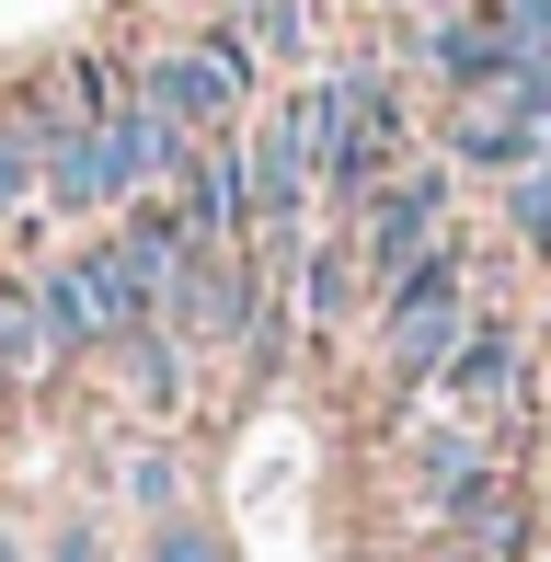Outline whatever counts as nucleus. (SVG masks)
<instances>
[{
    "instance_id": "f03ea898",
    "label": "nucleus",
    "mask_w": 551,
    "mask_h": 562,
    "mask_svg": "<svg viewBox=\"0 0 551 562\" xmlns=\"http://www.w3.org/2000/svg\"><path fill=\"white\" fill-rule=\"evenodd\" d=\"M35 299H46V334H58L69 356H115L138 322H161V299H149V276L115 252V229L81 241V252H58V265L35 276Z\"/></svg>"
},
{
    "instance_id": "dca6fc26",
    "label": "nucleus",
    "mask_w": 551,
    "mask_h": 562,
    "mask_svg": "<svg viewBox=\"0 0 551 562\" xmlns=\"http://www.w3.org/2000/svg\"><path fill=\"white\" fill-rule=\"evenodd\" d=\"M115 482H127V505H149V517L184 505V459H172V448H127V471H115Z\"/></svg>"
},
{
    "instance_id": "7ed1b4c3",
    "label": "nucleus",
    "mask_w": 551,
    "mask_h": 562,
    "mask_svg": "<svg viewBox=\"0 0 551 562\" xmlns=\"http://www.w3.org/2000/svg\"><path fill=\"white\" fill-rule=\"evenodd\" d=\"M391 172H403V104H391V81L380 69H334L322 81V207L357 218Z\"/></svg>"
},
{
    "instance_id": "4468645a",
    "label": "nucleus",
    "mask_w": 551,
    "mask_h": 562,
    "mask_svg": "<svg viewBox=\"0 0 551 562\" xmlns=\"http://www.w3.org/2000/svg\"><path fill=\"white\" fill-rule=\"evenodd\" d=\"M138 562H241V551L218 540L195 505H172V517H149V551H138Z\"/></svg>"
},
{
    "instance_id": "f3484780",
    "label": "nucleus",
    "mask_w": 551,
    "mask_h": 562,
    "mask_svg": "<svg viewBox=\"0 0 551 562\" xmlns=\"http://www.w3.org/2000/svg\"><path fill=\"white\" fill-rule=\"evenodd\" d=\"M46 562H115V551H104V528H81V517H69L58 540H46Z\"/></svg>"
},
{
    "instance_id": "aec40b11",
    "label": "nucleus",
    "mask_w": 551,
    "mask_h": 562,
    "mask_svg": "<svg viewBox=\"0 0 551 562\" xmlns=\"http://www.w3.org/2000/svg\"><path fill=\"white\" fill-rule=\"evenodd\" d=\"M425 12H471V0H425Z\"/></svg>"
},
{
    "instance_id": "20e7f679",
    "label": "nucleus",
    "mask_w": 551,
    "mask_h": 562,
    "mask_svg": "<svg viewBox=\"0 0 551 562\" xmlns=\"http://www.w3.org/2000/svg\"><path fill=\"white\" fill-rule=\"evenodd\" d=\"M254 58L265 46L241 35V23H218V35H195V46H161V58L138 69V92L161 115H184L195 138H230V126L254 115Z\"/></svg>"
},
{
    "instance_id": "39448f33",
    "label": "nucleus",
    "mask_w": 551,
    "mask_h": 562,
    "mask_svg": "<svg viewBox=\"0 0 551 562\" xmlns=\"http://www.w3.org/2000/svg\"><path fill=\"white\" fill-rule=\"evenodd\" d=\"M345 241H357L368 276H403L414 252H437V241H448V161H403V172H391V184L357 207V229H345Z\"/></svg>"
},
{
    "instance_id": "f257e3e1",
    "label": "nucleus",
    "mask_w": 551,
    "mask_h": 562,
    "mask_svg": "<svg viewBox=\"0 0 551 562\" xmlns=\"http://www.w3.org/2000/svg\"><path fill=\"white\" fill-rule=\"evenodd\" d=\"M471 265H460V241H437V252H414L403 276H380V368L403 379V391H437L448 379V356L471 345Z\"/></svg>"
},
{
    "instance_id": "9b49d317",
    "label": "nucleus",
    "mask_w": 551,
    "mask_h": 562,
    "mask_svg": "<svg viewBox=\"0 0 551 562\" xmlns=\"http://www.w3.org/2000/svg\"><path fill=\"white\" fill-rule=\"evenodd\" d=\"M115 379H127L138 414H184V391H195V345L172 334V322H138V334L115 345Z\"/></svg>"
},
{
    "instance_id": "9d476101",
    "label": "nucleus",
    "mask_w": 551,
    "mask_h": 562,
    "mask_svg": "<svg viewBox=\"0 0 551 562\" xmlns=\"http://www.w3.org/2000/svg\"><path fill=\"white\" fill-rule=\"evenodd\" d=\"M58 368H69V345L46 334L35 276H0V391H46Z\"/></svg>"
},
{
    "instance_id": "1a4fd4ad",
    "label": "nucleus",
    "mask_w": 551,
    "mask_h": 562,
    "mask_svg": "<svg viewBox=\"0 0 551 562\" xmlns=\"http://www.w3.org/2000/svg\"><path fill=\"white\" fill-rule=\"evenodd\" d=\"M403 459H414V482H425V494H437V517L471 494V482H494V448H483V425H460V414H414Z\"/></svg>"
},
{
    "instance_id": "ddd939ff",
    "label": "nucleus",
    "mask_w": 551,
    "mask_h": 562,
    "mask_svg": "<svg viewBox=\"0 0 551 562\" xmlns=\"http://www.w3.org/2000/svg\"><path fill=\"white\" fill-rule=\"evenodd\" d=\"M230 23L265 58H311V0H230Z\"/></svg>"
},
{
    "instance_id": "6ab92c4d",
    "label": "nucleus",
    "mask_w": 551,
    "mask_h": 562,
    "mask_svg": "<svg viewBox=\"0 0 551 562\" xmlns=\"http://www.w3.org/2000/svg\"><path fill=\"white\" fill-rule=\"evenodd\" d=\"M0 562H46V551H23V540H12V528H0Z\"/></svg>"
},
{
    "instance_id": "6e6552de",
    "label": "nucleus",
    "mask_w": 551,
    "mask_h": 562,
    "mask_svg": "<svg viewBox=\"0 0 551 562\" xmlns=\"http://www.w3.org/2000/svg\"><path fill=\"white\" fill-rule=\"evenodd\" d=\"M437 402L448 414H517V402H529V345H517V322H471V345L448 356Z\"/></svg>"
},
{
    "instance_id": "f8f14e48",
    "label": "nucleus",
    "mask_w": 551,
    "mask_h": 562,
    "mask_svg": "<svg viewBox=\"0 0 551 562\" xmlns=\"http://www.w3.org/2000/svg\"><path fill=\"white\" fill-rule=\"evenodd\" d=\"M368 288H380V276L357 265V241H311V252H299V311H311L322 334H334V322H357Z\"/></svg>"
},
{
    "instance_id": "a211bd4d",
    "label": "nucleus",
    "mask_w": 551,
    "mask_h": 562,
    "mask_svg": "<svg viewBox=\"0 0 551 562\" xmlns=\"http://www.w3.org/2000/svg\"><path fill=\"white\" fill-rule=\"evenodd\" d=\"M517 35H529V58L551 69V0H517Z\"/></svg>"
},
{
    "instance_id": "0eeeda50",
    "label": "nucleus",
    "mask_w": 551,
    "mask_h": 562,
    "mask_svg": "<svg viewBox=\"0 0 551 562\" xmlns=\"http://www.w3.org/2000/svg\"><path fill=\"white\" fill-rule=\"evenodd\" d=\"M172 207H184V229L207 252H230V241H254V172H241V138H207L184 161V184H172Z\"/></svg>"
},
{
    "instance_id": "2eb2a0df",
    "label": "nucleus",
    "mask_w": 551,
    "mask_h": 562,
    "mask_svg": "<svg viewBox=\"0 0 551 562\" xmlns=\"http://www.w3.org/2000/svg\"><path fill=\"white\" fill-rule=\"evenodd\" d=\"M506 229H517L529 252H551V149H540L529 172H506Z\"/></svg>"
},
{
    "instance_id": "423d86ee",
    "label": "nucleus",
    "mask_w": 551,
    "mask_h": 562,
    "mask_svg": "<svg viewBox=\"0 0 551 562\" xmlns=\"http://www.w3.org/2000/svg\"><path fill=\"white\" fill-rule=\"evenodd\" d=\"M540 149H551V126L517 104V92H460V104H448V172H494V184H506Z\"/></svg>"
}]
</instances>
